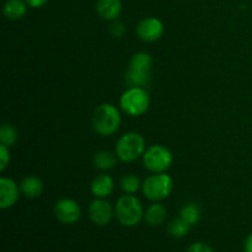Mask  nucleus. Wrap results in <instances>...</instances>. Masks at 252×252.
<instances>
[{
  "label": "nucleus",
  "mask_w": 252,
  "mask_h": 252,
  "mask_svg": "<svg viewBox=\"0 0 252 252\" xmlns=\"http://www.w3.org/2000/svg\"><path fill=\"white\" fill-rule=\"evenodd\" d=\"M27 7L29 5L25 0H6L2 7V12L6 19L15 21V20H21L22 17L26 16Z\"/></svg>",
  "instance_id": "obj_15"
},
{
  "label": "nucleus",
  "mask_w": 252,
  "mask_h": 252,
  "mask_svg": "<svg viewBox=\"0 0 252 252\" xmlns=\"http://www.w3.org/2000/svg\"><path fill=\"white\" fill-rule=\"evenodd\" d=\"M25 1H26V4L29 5L30 7H32V9H38V7L44 6L49 0H25Z\"/></svg>",
  "instance_id": "obj_25"
},
{
  "label": "nucleus",
  "mask_w": 252,
  "mask_h": 252,
  "mask_svg": "<svg viewBox=\"0 0 252 252\" xmlns=\"http://www.w3.org/2000/svg\"><path fill=\"white\" fill-rule=\"evenodd\" d=\"M20 186L9 177L0 179V208L9 209L16 204L20 197Z\"/></svg>",
  "instance_id": "obj_10"
},
{
  "label": "nucleus",
  "mask_w": 252,
  "mask_h": 252,
  "mask_svg": "<svg viewBox=\"0 0 252 252\" xmlns=\"http://www.w3.org/2000/svg\"><path fill=\"white\" fill-rule=\"evenodd\" d=\"M152 80V70L128 66L125 74V83L128 88H145Z\"/></svg>",
  "instance_id": "obj_12"
},
{
  "label": "nucleus",
  "mask_w": 252,
  "mask_h": 252,
  "mask_svg": "<svg viewBox=\"0 0 252 252\" xmlns=\"http://www.w3.org/2000/svg\"><path fill=\"white\" fill-rule=\"evenodd\" d=\"M121 189L126 194H135L140 189H142L143 182H140L139 177L133 174L125 175L120 181Z\"/></svg>",
  "instance_id": "obj_20"
},
{
  "label": "nucleus",
  "mask_w": 252,
  "mask_h": 252,
  "mask_svg": "<svg viewBox=\"0 0 252 252\" xmlns=\"http://www.w3.org/2000/svg\"><path fill=\"white\" fill-rule=\"evenodd\" d=\"M20 189H21V193L25 197L33 199L42 196L44 185L39 177L34 176V175H29V176L22 179L21 184H20Z\"/></svg>",
  "instance_id": "obj_14"
},
{
  "label": "nucleus",
  "mask_w": 252,
  "mask_h": 252,
  "mask_svg": "<svg viewBox=\"0 0 252 252\" xmlns=\"http://www.w3.org/2000/svg\"><path fill=\"white\" fill-rule=\"evenodd\" d=\"M147 150L145 139L140 133L128 132L125 133L116 144V155L123 162H133Z\"/></svg>",
  "instance_id": "obj_4"
},
{
  "label": "nucleus",
  "mask_w": 252,
  "mask_h": 252,
  "mask_svg": "<svg viewBox=\"0 0 252 252\" xmlns=\"http://www.w3.org/2000/svg\"><path fill=\"white\" fill-rule=\"evenodd\" d=\"M187 252H214L213 249L209 245H207L206 243H193L189 249H187Z\"/></svg>",
  "instance_id": "obj_24"
},
{
  "label": "nucleus",
  "mask_w": 252,
  "mask_h": 252,
  "mask_svg": "<svg viewBox=\"0 0 252 252\" xmlns=\"http://www.w3.org/2000/svg\"><path fill=\"white\" fill-rule=\"evenodd\" d=\"M174 189V180L166 172L152 174L143 181V194L152 202L166 199Z\"/></svg>",
  "instance_id": "obj_5"
},
{
  "label": "nucleus",
  "mask_w": 252,
  "mask_h": 252,
  "mask_svg": "<svg viewBox=\"0 0 252 252\" xmlns=\"http://www.w3.org/2000/svg\"><path fill=\"white\" fill-rule=\"evenodd\" d=\"M115 208L106 198H96L89 206V217L95 225L105 226L112 220Z\"/></svg>",
  "instance_id": "obj_9"
},
{
  "label": "nucleus",
  "mask_w": 252,
  "mask_h": 252,
  "mask_svg": "<svg viewBox=\"0 0 252 252\" xmlns=\"http://www.w3.org/2000/svg\"><path fill=\"white\" fill-rule=\"evenodd\" d=\"M135 32L142 41L148 42V43L159 41L164 34V24L158 17H144L138 22Z\"/></svg>",
  "instance_id": "obj_7"
},
{
  "label": "nucleus",
  "mask_w": 252,
  "mask_h": 252,
  "mask_svg": "<svg viewBox=\"0 0 252 252\" xmlns=\"http://www.w3.org/2000/svg\"><path fill=\"white\" fill-rule=\"evenodd\" d=\"M244 252H252V233L246 238L244 244Z\"/></svg>",
  "instance_id": "obj_26"
},
{
  "label": "nucleus",
  "mask_w": 252,
  "mask_h": 252,
  "mask_svg": "<svg viewBox=\"0 0 252 252\" xmlns=\"http://www.w3.org/2000/svg\"><path fill=\"white\" fill-rule=\"evenodd\" d=\"M172 161H174L172 153L164 145H152L143 154V165L152 174L166 172L171 167Z\"/></svg>",
  "instance_id": "obj_6"
},
{
  "label": "nucleus",
  "mask_w": 252,
  "mask_h": 252,
  "mask_svg": "<svg viewBox=\"0 0 252 252\" xmlns=\"http://www.w3.org/2000/svg\"><path fill=\"white\" fill-rule=\"evenodd\" d=\"M111 22H112L110 26L111 34H112L113 37H117V38H121V37L125 36L126 32H127V27H126V25L123 24L122 21H120L118 19Z\"/></svg>",
  "instance_id": "obj_22"
},
{
  "label": "nucleus",
  "mask_w": 252,
  "mask_h": 252,
  "mask_svg": "<svg viewBox=\"0 0 252 252\" xmlns=\"http://www.w3.org/2000/svg\"><path fill=\"white\" fill-rule=\"evenodd\" d=\"M17 139H19V133H17L16 128L11 125H2L0 128V143L6 147H12L16 144Z\"/></svg>",
  "instance_id": "obj_21"
},
{
  "label": "nucleus",
  "mask_w": 252,
  "mask_h": 252,
  "mask_svg": "<svg viewBox=\"0 0 252 252\" xmlns=\"http://www.w3.org/2000/svg\"><path fill=\"white\" fill-rule=\"evenodd\" d=\"M54 214L61 223L71 225L81 218V208L75 199L62 198L54 204Z\"/></svg>",
  "instance_id": "obj_8"
},
{
  "label": "nucleus",
  "mask_w": 252,
  "mask_h": 252,
  "mask_svg": "<svg viewBox=\"0 0 252 252\" xmlns=\"http://www.w3.org/2000/svg\"><path fill=\"white\" fill-rule=\"evenodd\" d=\"M150 107V96L145 88H128L121 95L120 108L128 116L139 117L148 112Z\"/></svg>",
  "instance_id": "obj_3"
},
{
  "label": "nucleus",
  "mask_w": 252,
  "mask_h": 252,
  "mask_svg": "<svg viewBox=\"0 0 252 252\" xmlns=\"http://www.w3.org/2000/svg\"><path fill=\"white\" fill-rule=\"evenodd\" d=\"M166 208L159 202H155L144 212V221L150 226L161 225L166 219Z\"/></svg>",
  "instance_id": "obj_16"
},
{
  "label": "nucleus",
  "mask_w": 252,
  "mask_h": 252,
  "mask_svg": "<svg viewBox=\"0 0 252 252\" xmlns=\"http://www.w3.org/2000/svg\"><path fill=\"white\" fill-rule=\"evenodd\" d=\"M189 229H191V225H189L185 219L179 217V218H175L170 221L167 231H169L170 235L174 236V238L181 239L189 233Z\"/></svg>",
  "instance_id": "obj_19"
},
{
  "label": "nucleus",
  "mask_w": 252,
  "mask_h": 252,
  "mask_svg": "<svg viewBox=\"0 0 252 252\" xmlns=\"http://www.w3.org/2000/svg\"><path fill=\"white\" fill-rule=\"evenodd\" d=\"M180 217L187 221L189 225H196L201 220V208L194 202L186 203L180 211Z\"/></svg>",
  "instance_id": "obj_18"
},
{
  "label": "nucleus",
  "mask_w": 252,
  "mask_h": 252,
  "mask_svg": "<svg viewBox=\"0 0 252 252\" xmlns=\"http://www.w3.org/2000/svg\"><path fill=\"white\" fill-rule=\"evenodd\" d=\"M115 189V181L110 175L101 174L96 176L91 182V193L96 197V198H107Z\"/></svg>",
  "instance_id": "obj_13"
},
{
  "label": "nucleus",
  "mask_w": 252,
  "mask_h": 252,
  "mask_svg": "<svg viewBox=\"0 0 252 252\" xmlns=\"http://www.w3.org/2000/svg\"><path fill=\"white\" fill-rule=\"evenodd\" d=\"M123 9L122 0H97L96 12L106 21H115L118 19Z\"/></svg>",
  "instance_id": "obj_11"
},
{
  "label": "nucleus",
  "mask_w": 252,
  "mask_h": 252,
  "mask_svg": "<svg viewBox=\"0 0 252 252\" xmlns=\"http://www.w3.org/2000/svg\"><path fill=\"white\" fill-rule=\"evenodd\" d=\"M115 216L123 226H135L144 219L142 202L134 194H125L116 202Z\"/></svg>",
  "instance_id": "obj_2"
},
{
  "label": "nucleus",
  "mask_w": 252,
  "mask_h": 252,
  "mask_svg": "<svg viewBox=\"0 0 252 252\" xmlns=\"http://www.w3.org/2000/svg\"><path fill=\"white\" fill-rule=\"evenodd\" d=\"M121 112L112 103H102L93 115V128L101 137H110L120 129Z\"/></svg>",
  "instance_id": "obj_1"
},
{
  "label": "nucleus",
  "mask_w": 252,
  "mask_h": 252,
  "mask_svg": "<svg viewBox=\"0 0 252 252\" xmlns=\"http://www.w3.org/2000/svg\"><path fill=\"white\" fill-rule=\"evenodd\" d=\"M117 155L113 153L107 152V150H100L94 155L93 162L95 167L101 171H108L112 170L117 164Z\"/></svg>",
  "instance_id": "obj_17"
},
{
  "label": "nucleus",
  "mask_w": 252,
  "mask_h": 252,
  "mask_svg": "<svg viewBox=\"0 0 252 252\" xmlns=\"http://www.w3.org/2000/svg\"><path fill=\"white\" fill-rule=\"evenodd\" d=\"M10 159H11V157H10L9 147L1 144L0 145V171H4L6 169L10 162Z\"/></svg>",
  "instance_id": "obj_23"
}]
</instances>
